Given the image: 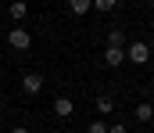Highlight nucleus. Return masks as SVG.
<instances>
[{
    "instance_id": "f257e3e1",
    "label": "nucleus",
    "mask_w": 154,
    "mask_h": 133,
    "mask_svg": "<svg viewBox=\"0 0 154 133\" xmlns=\"http://www.w3.org/2000/svg\"><path fill=\"white\" fill-rule=\"evenodd\" d=\"M125 61H133V65H147V61H151V47L143 43V40H133L129 50H125Z\"/></svg>"
},
{
    "instance_id": "f03ea898",
    "label": "nucleus",
    "mask_w": 154,
    "mask_h": 133,
    "mask_svg": "<svg viewBox=\"0 0 154 133\" xmlns=\"http://www.w3.org/2000/svg\"><path fill=\"white\" fill-rule=\"evenodd\" d=\"M7 43L14 47V50H29V47H32V36H29V29H22V25H14V29L7 33Z\"/></svg>"
},
{
    "instance_id": "7ed1b4c3",
    "label": "nucleus",
    "mask_w": 154,
    "mask_h": 133,
    "mask_svg": "<svg viewBox=\"0 0 154 133\" xmlns=\"http://www.w3.org/2000/svg\"><path fill=\"white\" fill-rule=\"evenodd\" d=\"M22 90H25V93H39V90H43V76H39V72H25Z\"/></svg>"
},
{
    "instance_id": "20e7f679",
    "label": "nucleus",
    "mask_w": 154,
    "mask_h": 133,
    "mask_svg": "<svg viewBox=\"0 0 154 133\" xmlns=\"http://www.w3.org/2000/svg\"><path fill=\"white\" fill-rule=\"evenodd\" d=\"M122 61H125V50H122V47H108V50H104V65H108V68H118Z\"/></svg>"
},
{
    "instance_id": "39448f33",
    "label": "nucleus",
    "mask_w": 154,
    "mask_h": 133,
    "mask_svg": "<svg viewBox=\"0 0 154 133\" xmlns=\"http://www.w3.org/2000/svg\"><path fill=\"white\" fill-rule=\"evenodd\" d=\"M7 14H11V18H14V22H18V25H22V22H25V18H29V4H25V0H14V4H11V7H7Z\"/></svg>"
},
{
    "instance_id": "423d86ee",
    "label": "nucleus",
    "mask_w": 154,
    "mask_h": 133,
    "mask_svg": "<svg viewBox=\"0 0 154 133\" xmlns=\"http://www.w3.org/2000/svg\"><path fill=\"white\" fill-rule=\"evenodd\" d=\"M54 112H57V119H68V115L75 112V104H72V97H54Z\"/></svg>"
},
{
    "instance_id": "0eeeda50",
    "label": "nucleus",
    "mask_w": 154,
    "mask_h": 133,
    "mask_svg": "<svg viewBox=\"0 0 154 133\" xmlns=\"http://www.w3.org/2000/svg\"><path fill=\"white\" fill-rule=\"evenodd\" d=\"M68 11H72V14H79V18H82L86 11H93V0H68Z\"/></svg>"
},
{
    "instance_id": "6e6552de",
    "label": "nucleus",
    "mask_w": 154,
    "mask_h": 133,
    "mask_svg": "<svg viewBox=\"0 0 154 133\" xmlns=\"http://www.w3.org/2000/svg\"><path fill=\"white\" fill-rule=\"evenodd\" d=\"M151 119H154V104H147V101L136 104V122H151Z\"/></svg>"
},
{
    "instance_id": "1a4fd4ad",
    "label": "nucleus",
    "mask_w": 154,
    "mask_h": 133,
    "mask_svg": "<svg viewBox=\"0 0 154 133\" xmlns=\"http://www.w3.org/2000/svg\"><path fill=\"white\" fill-rule=\"evenodd\" d=\"M97 112H100V115H111V112H115V101H111V97H97Z\"/></svg>"
},
{
    "instance_id": "9d476101",
    "label": "nucleus",
    "mask_w": 154,
    "mask_h": 133,
    "mask_svg": "<svg viewBox=\"0 0 154 133\" xmlns=\"http://www.w3.org/2000/svg\"><path fill=\"white\" fill-rule=\"evenodd\" d=\"M125 43V33L122 29H111V36H108V47H122Z\"/></svg>"
},
{
    "instance_id": "9b49d317",
    "label": "nucleus",
    "mask_w": 154,
    "mask_h": 133,
    "mask_svg": "<svg viewBox=\"0 0 154 133\" xmlns=\"http://www.w3.org/2000/svg\"><path fill=\"white\" fill-rule=\"evenodd\" d=\"M86 133H108V122H100V119H97V122H90V126H86Z\"/></svg>"
},
{
    "instance_id": "f8f14e48",
    "label": "nucleus",
    "mask_w": 154,
    "mask_h": 133,
    "mask_svg": "<svg viewBox=\"0 0 154 133\" xmlns=\"http://www.w3.org/2000/svg\"><path fill=\"white\" fill-rule=\"evenodd\" d=\"M93 7H97V11H111V7H115V0H93Z\"/></svg>"
},
{
    "instance_id": "ddd939ff",
    "label": "nucleus",
    "mask_w": 154,
    "mask_h": 133,
    "mask_svg": "<svg viewBox=\"0 0 154 133\" xmlns=\"http://www.w3.org/2000/svg\"><path fill=\"white\" fill-rule=\"evenodd\" d=\"M108 133H129V126H122V122H115V126H108Z\"/></svg>"
},
{
    "instance_id": "4468645a",
    "label": "nucleus",
    "mask_w": 154,
    "mask_h": 133,
    "mask_svg": "<svg viewBox=\"0 0 154 133\" xmlns=\"http://www.w3.org/2000/svg\"><path fill=\"white\" fill-rule=\"evenodd\" d=\"M11 133H32V130H29V126H14Z\"/></svg>"
},
{
    "instance_id": "2eb2a0df",
    "label": "nucleus",
    "mask_w": 154,
    "mask_h": 133,
    "mask_svg": "<svg viewBox=\"0 0 154 133\" xmlns=\"http://www.w3.org/2000/svg\"><path fill=\"white\" fill-rule=\"evenodd\" d=\"M0 119H4V108H0Z\"/></svg>"
}]
</instances>
